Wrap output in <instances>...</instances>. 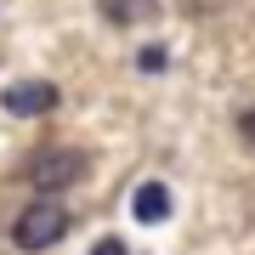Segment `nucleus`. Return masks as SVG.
<instances>
[{
  "mask_svg": "<svg viewBox=\"0 0 255 255\" xmlns=\"http://www.w3.org/2000/svg\"><path fill=\"white\" fill-rule=\"evenodd\" d=\"M102 11H108V23H142L153 17V0H102Z\"/></svg>",
  "mask_w": 255,
  "mask_h": 255,
  "instance_id": "obj_5",
  "label": "nucleus"
},
{
  "mask_svg": "<svg viewBox=\"0 0 255 255\" xmlns=\"http://www.w3.org/2000/svg\"><path fill=\"white\" fill-rule=\"evenodd\" d=\"M130 210H136V221L159 227V221L170 216V187H164V182H142L136 193H130Z\"/></svg>",
  "mask_w": 255,
  "mask_h": 255,
  "instance_id": "obj_4",
  "label": "nucleus"
},
{
  "mask_svg": "<svg viewBox=\"0 0 255 255\" xmlns=\"http://www.w3.org/2000/svg\"><path fill=\"white\" fill-rule=\"evenodd\" d=\"M91 255H130V250H125V238H97Z\"/></svg>",
  "mask_w": 255,
  "mask_h": 255,
  "instance_id": "obj_7",
  "label": "nucleus"
},
{
  "mask_svg": "<svg viewBox=\"0 0 255 255\" xmlns=\"http://www.w3.org/2000/svg\"><path fill=\"white\" fill-rule=\"evenodd\" d=\"M63 233H68V210L57 199H34L17 221H11V244L17 250H51Z\"/></svg>",
  "mask_w": 255,
  "mask_h": 255,
  "instance_id": "obj_2",
  "label": "nucleus"
},
{
  "mask_svg": "<svg viewBox=\"0 0 255 255\" xmlns=\"http://www.w3.org/2000/svg\"><path fill=\"white\" fill-rule=\"evenodd\" d=\"M136 68H147V74H153V68H164V51H159V46H147V51L136 57Z\"/></svg>",
  "mask_w": 255,
  "mask_h": 255,
  "instance_id": "obj_8",
  "label": "nucleus"
},
{
  "mask_svg": "<svg viewBox=\"0 0 255 255\" xmlns=\"http://www.w3.org/2000/svg\"><path fill=\"white\" fill-rule=\"evenodd\" d=\"M238 136H244V142L255 147V102H250V108H244V114H238Z\"/></svg>",
  "mask_w": 255,
  "mask_h": 255,
  "instance_id": "obj_6",
  "label": "nucleus"
},
{
  "mask_svg": "<svg viewBox=\"0 0 255 255\" xmlns=\"http://www.w3.org/2000/svg\"><path fill=\"white\" fill-rule=\"evenodd\" d=\"M0 108H6L11 119H40V114L57 108V85L51 80H17V85L0 91Z\"/></svg>",
  "mask_w": 255,
  "mask_h": 255,
  "instance_id": "obj_3",
  "label": "nucleus"
},
{
  "mask_svg": "<svg viewBox=\"0 0 255 255\" xmlns=\"http://www.w3.org/2000/svg\"><path fill=\"white\" fill-rule=\"evenodd\" d=\"M85 170H91V153H85V147H46V153L28 159V170H23V176L40 187V199H57V193L74 187Z\"/></svg>",
  "mask_w": 255,
  "mask_h": 255,
  "instance_id": "obj_1",
  "label": "nucleus"
}]
</instances>
